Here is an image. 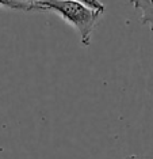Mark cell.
I'll return each instance as SVG.
<instances>
[{
    "label": "cell",
    "instance_id": "obj_3",
    "mask_svg": "<svg viewBox=\"0 0 153 159\" xmlns=\"http://www.w3.org/2000/svg\"><path fill=\"white\" fill-rule=\"evenodd\" d=\"M0 7L24 12H45V8L31 0H0Z\"/></svg>",
    "mask_w": 153,
    "mask_h": 159
},
{
    "label": "cell",
    "instance_id": "obj_1",
    "mask_svg": "<svg viewBox=\"0 0 153 159\" xmlns=\"http://www.w3.org/2000/svg\"><path fill=\"white\" fill-rule=\"evenodd\" d=\"M45 11H54L77 29L80 34V42L83 46L91 45V37L96 23L99 22L103 12L91 10L87 6L75 0H38L35 2Z\"/></svg>",
    "mask_w": 153,
    "mask_h": 159
},
{
    "label": "cell",
    "instance_id": "obj_4",
    "mask_svg": "<svg viewBox=\"0 0 153 159\" xmlns=\"http://www.w3.org/2000/svg\"><path fill=\"white\" fill-rule=\"evenodd\" d=\"M75 2L81 3V4L87 6L91 10H95V11H99V12L106 11V6L100 2V0H75Z\"/></svg>",
    "mask_w": 153,
    "mask_h": 159
},
{
    "label": "cell",
    "instance_id": "obj_5",
    "mask_svg": "<svg viewBox=\"0 0 153 159\" xmlns=\"http://www.w3.org/2000/svg\"><path fill=\"white\" fill-rule=\"evenodd\" d=\"M144 158H153V157H144Z\"/></svg>",
    "mask_w": 153,
    "mask_h": 159
},
{
    "label": "cell",
    "instance_id": "obj_6",
    "mask_svg": "<svg viewBox=\"0 0 153 159\" xmlns=\"http://www.w3.org/2000/svg\"><path fill=\"white\" fill-rule=\"evenodd\" d=\"M31 2H38V0H31Z\"/></svg>",
    "mask_w": 153,
    "mask_h": 159
},
{
    "label": "cell",
    "instance_id": "obj_2",
    "mask_svg": "<svg viewBox=\"0 0 153 159\" xmlns=\"http://www.w3.org/2000/svg\"><path fill=\"white\" fill-rule=\"evenodd\" d=\"M129 3L140 14L141 25H146L153 31V0H129Z\"/></svg>",
    "mask_w": 153,
    "mask_h": 159
}]
</instances>
